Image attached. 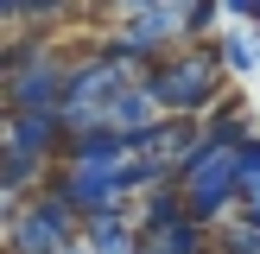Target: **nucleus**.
Wrapping results in <instances>:
<instances>
[{"mask_svg":"<svg viewBox=\"0 0 260 254\" xmlns=\"http://www.w3.org/2000/svg\"><path fill=\"white\" fill-rule=\"evenodd\" d=\"M89 19L102 25L95 45L140 76H152L172 51H184V0H121V7H89Z\"/></svg>","mask_w":260,"mask_h":254,"instance_id":"1","label":"nucleus"},{"mask_svg":"<svg viewBox=\"0 0 260 254\" xmlns=\"http://www.w3.org/2000/svg\"><path fill=\"white\" fill-rule=\"evenodd\" d=\"M210 241H216V229H203L197 216H184V223L146 235V254H210Z\"/></svg>","mask_w":260,"mask_h":254,"instance_id":"10","label":"nucleus"},{"mask_svg":"<svg viewBox=\"0 0 260 254\" xmlns=\"http://www.w3.org/2000/svg\"><path fill=\"white\" fill-rule=\"evenodd\" d=\"M159 121H165V108H159V96H152V83H134L121 102H114L108 134H121V140H146V134H159Z\"/></svg>","mask_w":260,"mask_h":254,"instance_id":"7","label":"nucleus"},{"mask_svg":"<svg viewBox=\"0 0 260 254\" xmlns=\"http://www.w3.org/2000/svg\"><path fill=\"white\" fill-rule=\"evenodd\" d=\"M89 254H146V235H140L134 216H102V223H83Z\"/></svg>","mask_w":260,"mask_h":254,"instance_id":"8","label":"nucleus"},{"mask_svg":"<svg viewBox=\"0 0 260 254\" xmlns=\"http://www.w3.org/2000/svg\"><path fill=\"white\" fill-rule=\"evenodd\" d=\"M134 83H146L140 70H127V64H114L108 51L89 38L83 51H76V70H70V102H63V134H95V127H108L114 102L127 96Z\"/></svg>","mask_w":260,"mask_h":254,"instance_id":"4","label":"nucleus"},{"mask_svg":"<svg viewBox=\"0 0 260 254\" xmlns=\"http://www.w3.org/2000/svg\"><path fill=\"white\" fill-rule=\"evenodd\" d=\"M241 216H260V134L241 146Z\"/></svg>","mask_w":260,"mask_h":254,"instance_id":"12","label":"nucleus"},{"mask_svg":"<svg viewBox=\"0 0 260 254\" xmlns=\"http://www.w3.org/2000/svg\"><path fill=\"white\" fill-rule=\"evenodd\" d=\"M178 190H184V210L197 216L203 229L235 223L241 216V146L203 140V152L178 172Z\"/></svg>","mask_w":260,"mask_h":254,"instance_id":"5","label":"nucleus"},{"mask_svg":"<svg viewBox=\"0 0 260 254\" xmlns=\"http://www.w3.org/2000/svg\"><path fill=\"white\" fill-rule=\"evenodd\" d=\"M216 51H222L229 83H254V76H260V32H248V25H229V32L216 38Z\"/></svg>","mask_w":260,"mask_h":254,"instance_id":"9","label":"nucleus"},{"mask_svg":"<svg viewBox=\"0 0 260 254\" xmlns=\"http://www.w3.org/2000/svg\"><path fill=\"white\" fill-rule=\"evenodd\" d=\"M210 254H260V229L248 223V216H235V223H222V229H216Z\"/></svg>","mask_w":260,"mask_h":254,"instance_id":"11","label":"nucleus"},{"mask_svg":"<svg viewBox=\"0 0 260 254\" xmlns=\"http://www.w3.org/2000/svg\"><path fill=\"white\" fill-rule=\"evenodd\" d=\"M70 70H76V51L51 45L45 32L7 38V51H0L7 114H63V102H70Z\"/></svg>","mask_w":260,"mask_h":254,"instance_id":"2","label":"nucleus"},{"mask_svg":"<svg viewBox=\"0 0 260 254\" xmlns=\"http://www.w3.org/2000/svg\"><path fill=\"white\" fill-rule=\"evenodd\" d=\"M0 235H7V254H63L83 241V223L63 210V197L38 190L25 203H0Z\"/></svg>","mask_w":260,"mask_h":254,"instance_id":"6","label":"nucleus"},{"mask_svg":"<svg viewBox=\"0 0 260 254\" xmlns=\"http://www.w3.org/2000/svg\"><path fill=\"white\" fill-rule=\"evenodd\" d=\"M146 83H152V96H159L165 121H210V108L235 89L216 45H184V51H172Z\"/></svg>","mask_w":260,"mask_h":254,"instance_id":"3","label":"nucleus"},{"mask_svg":"<svg viewBox=\"0 0 260 254\" xmlns=\"http://www.w3.org/2000/svg\"><path fill=\"white\" fill-rule=\"evenodd\" d=\"M63 254H89V241H76V248H63Z\"/></svg>","mask_w":260,"mask_h":254,"instance_id":"13","label":"nucleus"}]
</instances>
